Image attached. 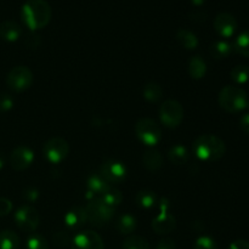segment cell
<instances>
[{"label":"cell","instance_id":"1","mask_svg":"<svg viewBox=\"0 0 249 249\" xmlns=\"http://www.w3.org/2000/svg\"><path fill=\"white\" fill-rule=\"evenodd\" d=\"M51 14L50 5L45 0H27L21 9L22 21L31 31H38L48 26Z\"/></svg>","mask_w":249,"mask_h":249},{"label":"cell","instance_id":"2","mask_svg":"<svg viewBox=\"0 0 249 249\" xmlns=\"http://www.w3.org/2000/svg\"><path fill=\"white\" fill-rule=\"evenodd\" d=\"M192 151L195 156L203 162H216L224 157L226 146L219 136L204 134L195 139Z\"/></svg>","mask_w":249,"mask_h":249},{"label":"cell","instance_id":"3","mask_svg":"<svg viewBox=\"0 0 249 249\" xmlns=\"http://www.w3.org/2000/svg\"><path fill=\"white\" fill-rule=\"evenodd\" d=\"M248 94L242 88L226 85L219 94V105L228 113H238L248 107Z\"/></svg>","mask_w":249,"mask_h":249},{"label":"cell","instance_id":"4","mask_svg":"<svg viewBox=\"0 0 249 249\" xmlns=\"http://www.w3.org/2000/svg\"><path fill=\"white\" fill-rule=\"evenodd\" d=\"M135 133L139 140L146 146L155 147L162 140V130L152 118H140L135 124Z\"/></svg>","mask_w":249,"mask_h":249},{"label":"cell","instance_id":"5","mask_svg":"<svg viewBox=\"0 0 249 249\" xmlns=\"http://www.w3.org/2000/svg\"><path fill=\"white\" fill-rule=\"evenodd\" d=\"M85 212H87L88 221L92 226L102 228V226L107 225L113 219L116 209L107 206L101 199H94V201H90L87 204Z\"/></svg>","mask_w":249,"mask_h":249},{"label":"cell","instance_id":"6","mask_svg":"<svg viewBox=\"0 0 249 249\" xmlns=\"http://www.w3.org/2000/svg\"><path fill=\"white\" fill-rule=\"evenodd\" d=\"M160 214L152 220V229L157 235H168L177 228V219L170 213V202L163 198L160 203Z\"/></svg>","mask_w":249,"mask_h":249},{"label":"cell","instance_id":"7","mask_svg":"<svg viewBox=\"0 0 249 249\" xmlns=\"http://www.w3.org/2000/svg\"><path fill=\"white\" fill-rule=\"evenodd\" d=\"M6 84L15 92H23L33 84V73L26 66H17L9 72Z\"/></svg>","mask_w":249,"mask_h":249},{"label":"cell","instance_id":"8","mask_svg":"<svg viewBox=\"0 0 249 249\" xmlns=\"http://www.w3.org/2000/svg\"><path fill=\"white\" fill-rule=\"evenodd\" d=\"M160 118L165 128H178L184 119V108L181 104L175 100L164 101L160 108Z\"/></svg>","mask_w":249,"mask_h":249},{"label":"cell","instance_id":"9","mask_svg":"<svg viewBox=\"0 0 249 249\" xmlns=\"http://www.w3.org/2000/svg\"><path fill=\"white\" fill-rule=\"evenodd\" d=\"M43 153L49 163L60 164L67 158L68 153H70V146L65 139L56 136V138H51L46 141L43 148Z\"/></svg>","mask_w":249,"mask_h":249},{"label":"cell","instance_id":"10","mask_svg":"<svg viewBox=\"0 0 249 249\" xmlns=\"http://www.w3.org/2000/svg\"><path fill=\"white\" fill-rule=\"evenodd\" d=\"M15 223L17 228L23 232L32 233L38 229L40 223V215L38 211L31 206H22L15 213Z\"/></svg>","mask_w":249,"mask_h":249},{"label":"cell","instance_id":"11","mask_svg":"<svg viewBox=\"0 0 249 249\" xmlns=\"http://www.w3.org/2000/svg\"><path fill=\"white\" fill-rule=\"evenodd\" d=\"M126 167L119 160H105L100 167V175L108 184H121L126 178Z\"/></svg>","mask_w":249,"mask_h":249},{"label":"cell","instance_id":"12","mask_svg":"<svg viewBox=\"0 0 249 249\" xmlns=\"http://www.w3.org/2000/svg\"><path fill=\"white\" fill-rule=\"evenodd\" d=\"M34 160V152L28 146H18L11 152L9 158L10 167L16 172H22L31 167Z\"/></svg>","mask_w":249,"mask_h":249},{"label":"cell","instance_id":"13","mask_svg":"<svg viewBox=\"0 0 249 249\" xmlns=\"http://www.w3.org/2000/svg\"><path fill=\"white\" fill-rule=\"evenodd\" d=\"M71 249H105V245L99 233L87 230L79 232L73 238Z\"/></svg>","mask_w":249,"mask_h":249},{"label":"cell","instance_id":"14","mask_svg":"<svg viewBox=\"0 0 249 249\" xmlns=\"http://www.w3.org/2000/svg\"><path fill=\"white\" fill-rule=\"evenodd\" d=\"M214 29L223 38H231L237 31V19L230 12H220L214 18Z\"/></svg>","mask_w":249,"mask_h":249},{"label":"cell","instance_id":"15","mask_svg":"<svg viewBox=\"0 0 249 249\" xmlns=\"http://www.w3.org/2000/svg\"><path fill=\"white\" fill-rule=\"evenodd\" d=\"M109 187L111 185L105 180V178H102L100 174H92L88 178L85 197L87 199H89V202L94 201V199H100Z\"/></svg>","mask_w":249,"mask_h":249},{"label":"cell","instance_id":"16","mask_svg":"<svg viewBox=\"0 0 249 249\" xmlns=\"http://www.w3.org/2000/svg\"><path fill=\"white\" fill-rule=\"evenodd\" d=\"M87 221V212H85L84 207H73L65 215V224L71 230L80 229Z\"/></svg>","mask_w":249,"mask_h":249},{"label":"cell","instance_id":"17","mask_svg":"<svg viewBox=\"0 0 249 249\" xmlns=\"http://www.w3.org/2000/svg\"><path fill=\"white\" fill-rule=\"evenodd\" d=\"M22 36V28L18 23L15 21H4L0 23V39L14 43L18 40Z\"/></svg>","mask_w":249,"mask_h":249},{"label":"cell","instance_id":"18","mask_svg":"<svg viewBox=\"0 0 249 249\" xmlns=\"http://www.w3.org/2000/svg\"><path fill=\"white\" fill-rule=\"evenodd\" d=\"M142 163L146 169L150 170V172H156V170L162 168L163 157L160 152H158L155 148H151V150H147L143 153Z\"/></svg>","mask_w":249,"mask_h":249},{"label":"cell","instance_id":"19","mask_svg":"<svg viewBox=\"0 0 249 249\" xmlns=\"http://www.w3.org/2000/svg\"><path fill=\"white\" fill-rule=\"evenodd\" d=\"M207 73V65L206 61L201 56L196 55L190 58L189 61V74L192 79L199 80L204 78Z\"/></svg>","mask_w":249,"mask_h":249},{"label":"cell","instance_id":"20","mask_svg":"<svg viewBox=\"0 0 249 249\" xmlns=\"http://www.w3.org/2000/svg\"><path fill=\"white\" fill-rule=\"evenodd\" d=\"M177 40L186 50H195L198 46V38L194 32L189 31V29H179L177 32Z\"/></svg>","mask_w":249,"mask_h":249},{"label":"cell","instance_id":"21","mask_svg":"<svg viewBox=\"0 0 249 249\" xmlns=\"http://www.w3.org/2000/svg\"><path fill=\"white\" fill-rule=\"evenodd\" d=\"M233 53V45L226 40H218L211 45V55L215 60L228 58Z\"/></svg>","mask_w":249,"mask_h":249},{"label":"cell","instance_id":"22","mask_svg":"<svg viewBox=\"0 0 249 249\" xmlns=\"http://www.w3.org/2000/svg\"><path fill=\"white\" fill-rule=\"evenodd\" d=\"M136 228H138V221L130 214H124L116 223V229L121 235H131Z\"/></svg>","mask_w":249,"mask_h":249},{"label":"cell","instance_id":"23","mask_svg":"<svg viewBox=\"0 0 249 249\" xmlns=\"http://www.w3.org/2000/svg\"><path fill=\"white\" fill-rule=\"evenodd\" d=\"M168 157H169L170 162L174 163L175 165H184L189 160L190 153L185 146L175 145L169 150Z\"/></svg>","mask_w":249,"mask_h":249},{"label":"cell","instance_id":"24","mask_svg":"<svg viewBox=\"0 0 249 249\" xmlns=\"http://www.w3.org/2000/svg\"><path fill=\"white\" fill-rule=\"evenodd\" d=\"M0 249H19L18 235L12 230H2L0 232Z\"/></svg>","mask_w":249,"mask_h":249},{"label":"cell","instance_id":"25","mask_svg":"<svg viewBox=\"0 0 249 249\" xmlns=\"http://www.w3.org/2000/svg\"><path fill=\"white\" fill-rule=\"evenodd\" d=\"M157 203V196L150 190H141L136 195V204L142 209H151Z\"/></svg>","mask_w":249,"mask_h":249},{"label":"cell","instance_id":"26","mask_svg":"<svg viewBox=\"0 0 249 249\" xmlns=\"http://www.w3.org/2000/svg\"><path fill=\"white\" fill-rule=\"evenodd\" d=\"M142 95L148 102H158L163 97V89L157 83L150 82L143 87Z\"/></svg>","mask_w":249,"mask_h":249},{"label":"cell","instance_id":"27","mask_svg":"<svg viewBox=\"0 0 249 249\" xmlns=\"http://www.w3.org/2000/svg\"><path fill=\"white\" fill-rule=\"evenodd\" d=\"M233 45V51L243 57L249 58V31H245L236 38Z\"/></svg>","mask_w":249,"mask_h":249},{"label":"cell","instance_id":"28","mask_svg":"<svg viewBox=\"0 0 249 249\" xmlns=\"http://www.w3.org/2000/svg\"><path fill=\"white\" fill-rule=\"evenodd\" d=\"M100 199L104 201L107 206L112 207V208H116V207L119 206V204L122 203V201H123V195H122V192L119 191L118 189L109 187Z\"/></svg>","mask_w":249,"mask_h":249},{"label":"cell","instance_id":"29","mask_svg":"<svg viewBox=\"0 0 249 249\" xmlns=\"http://www.w3.org/2000/svg\"><path fill=\"white\" fill-rule=\"evenodd\" d=\"M231 79L236 83V84H246L249 80V67L246 65H238L231 70Z\"/></svg>","mask_w":249,"mask_h":249},{"label":"cell","instance_id":"30","mask_svg":"<svg viewBox=\"0 0 249 249\" xmlns=\"http://www.w3.org/2000/svg\"><path fill=\"white\" fill-rule=\"evenodd\" d=\"M123 249H151L150 243L140 236H130L125 238L123 243Z\"/></svg>","mask_w":249,"mask_h":249},{"label":"cell","instance_id":"31","mask_svg":"<svg viewBox=\"0 0 249 249\" xmlns=\"http://www.w3.org/2000/svg\"><path fill=\"white\" fill-rule=\"evenodd\" d=\"M27 249H49L48 241L38 233H33L27 238L26 242Z\"/></svg>","mask_w":249,"mask_h":249},{"label":"cell","instance_id":"32","mask_svg":"<svg viewBox=\"0 0 249 249\" xmlns=\"http://www.w3.org/2000/svg\"><path fill=\"white\" fill-rule=\"evenodd\" d=\"M194 249H218V243L209 236H201L195 241Z\"/></svg>","mask_w":249,"mask_h":249},{"label":"cell","instance_id":"33","mask_svg":"<svg viewBox=\"0 0 249 249\" xmlns=\"http://www.w3.org/2000/svg\"><path fill=\"white\" fill-rule=\"evenodd\" d=\"M53 243H55L56 246H58V247H66V246H68L70 243H72L70 235H68V232H66V231H58V232H56L55 235H53Z\"/></svg>","mask_w":249,"mask_h":249},{"label":"cell","instance_id":"34","mask_svg":"<svg viewBox=\"0 0 249 249\" xmlns=\"http://www.w3.org/2000/svg\"><path fill=\"white\" fill-rule=\"evenodd\" d=\"M14 107V99L7 94H0V112H7Z\"/></svg>","mask_w":249,"mask_h":249},{"label":"cell","instance_id":"35","mask_svg":"<svg viewBox=\"0 0 249 249\" xmlns=\"http://www.w3.org/2000/svg\"><path fill=\"white\" fill-rule=\"evenodd\" d=\"M12 211V203L10 199L2 198L0 197V218L1 216H6L11 213Z\"/></svg>","mask_w":249,"mask_h":249},{"label":"cell","instance_id":"36","mask_svg":"<svg viewBox=\"0 0 249 249\" xmlns=\"http://www.w3.org/2000/svg\"><path fill=\"white\" fill-rule=\"evenodd\" d=\"M39 197V191L34 187H28L23 191V198L28 202H34L36 201Z\"/></svg>","mask_w":249,"mask_h":249},{"label":"cell","instance_id":"37","mask_svg":"<svg viewBox=\"0 0 249 249\" xmlns=\"http://www.w3.org/2000/svg\"><path fill=\"white\" fill-rule=\"evenodd\" d=\"M156 249H177V245L172 238H163L157 243Z\"/></svg>","mask_w":249,"mask_h":249},{"label":"cell","instance_id":"38","mask_svg":"<svg viewBox=\"0 0 249 249\" xmlns=\"http://www.w3.org/2000/svg\"><path fill=\"white\" fill-rule=\"evenodd\" d=\"M27 46L32 49H36L40 45V36H36V34H29L26 39Z\"/></svg>","mask_w":249,"mask_h":249},{"label":"cell","instance_id":"39","mask_svg":"<svg viewBox=\"0 0 249 249\" xmlns=\"http://www.w3.org/2000/svg\"><path fill=\"white\" fill-rule=\"evenodd\" d=\"M229 249H249V242L246 240L233 241V242L229 246Z\"/></svg>","mask_w":249,"mask_h":249},{"label":"cell","instance_id":"40","mask_svg":"<svg viewBox=\"0 0 249 249\" xmlns=\"http://www.w3.org/2000/svg\"><path fill=\"white\" fill-rule=\"evenodd\" d=\"M240 126L243 133L249 135V113H245L240 119Z\"/></svg>","mask_w":249,"mask_h":249},{"label":"cell","instance_id":"41","mask_svg":"<svg viewBox=\"0 0 249 249\" xmlns=\"http://www.w3.org/2000/svg\"><path fill=\"white\" fill-rule=\"evenodd\" d=\"M190 17H191L192 21H195V22H204L207 18V14L206 12H202V11H194V12H191Z\"/></svg>","mask_w":249,"mask_h":249},{"label":"cell","instance_id":"42","mask_svg":"<svg viewBox=\"0 0 249 249\" xmlns=\"http://www.w3.org/2000/svg\"><path fill=\"white\" fill-rule=\"evenodd\" d=\"M5 162H6V158H5V155L1 152V151H0V169H2V168H4Z\"/></svg>","mask_w":249,"mask_h":249},{"label":"cell","instance_id":"43","mask_svg":"<svg viewBox=\"0 0 249 249\" xmlns=\"http://www.w3.org/2000/svg\"><path fill=\"white\" fill-rule=\"evenodd\" d=\"M190 2L196 5V6H201V5H203L206 2V0H190Z\"/></svg>","mask_w":249,"mask_h":249},{"label":"cell","instance_id":"44","mask_svg":"<svg viewBox=\"0 0 249 249\" xmlns=\"http://www.w3.org/2000/svg\"><path fill=\"white\" fill-rule=\"evenodd\" d=\"M248 108H249V102H248Z\"/></svg>","mask_w":249,"mask_h":249}]
</instances>
